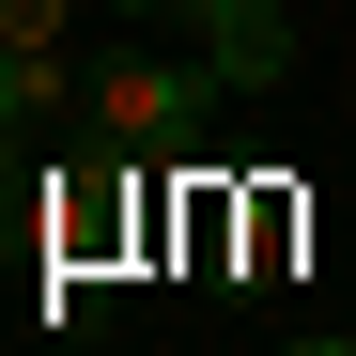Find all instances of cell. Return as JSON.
Segmentation results:
<instances>
[{"instance_id":"cell-1","label":"cell","mask_w":356,"mask_h":356,"mask_svg":"<svg viewBox=\"0 0 356 356\" xmlns=\"http://www.w3.org/2000/svg\"><path fill=\"white\" fill-rule=\"evenodd\" d=\"M217 93H232L217 63H170V47H108V63H93V140L155 170V155H186V140H202V108H217Z\"/></svg>"},{"instance_id":"cell-5","label":"cell","mask_w":356,"mask_h":356,"mask_svg":"<svg viewBox=\"0 0 356 356\" xmlns=\"http://www.w3.org/2000/svg\"><path fill=\"white\" fill-rule=\"evenodd\" d=\"M294 356H356V341H294Z\"/></svg>"},{"instance_id":"cell-2","label":"cell","mask_w":356,"mask_h":356,"mask_svg":"<svg viewBox=\"0 0 356 356\" xmlns=\"http://www.w3.org/2000/svg\"><path fill=\"white\" fill-rule=\"evenodd\" d=\"M186 31H202V63H217L232 93H264V78L294 63V0H186Z\"/></svg>"},{"instance_id":"cell-4","label":"cell","mask_w":356,"mask_h":356,"mask_svg":"<svg viewBox=\"0 0 356 356\" xmlns=\"http://www.w3.org/2000/svg\"><path fill=\"white\" fill-rule=\"evenodd\" d=\"M108 16H186V0H108Z\"/></svg>"},{"instance_id":"cell-3","label":"cell","mask_w":356,"mask_h":356,"mask_svg":"<svg viewBox=\"0 0 356 356\" xmlns=\"http://www.w3.org/2000/svg\"><path fill=\"white\" fill-rule=\"evenodd\" d=\"M0 78H16L31 124L63 108V0H0Z\"/></svg>"}]
</instances>
